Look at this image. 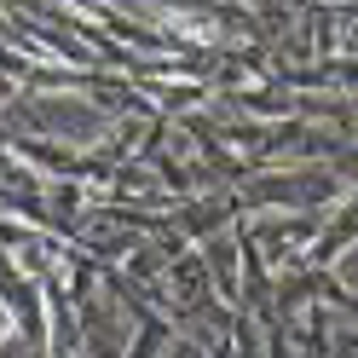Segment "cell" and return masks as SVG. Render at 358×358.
Returning <instances> with one entry per match:
<instances>
[{
	"label": "cell",
	"instance_id": "obj_1",
	"mask_svg": "<svg viewBox=\"0 0 358 358\" xmlns=\"http://www.w3.org/2000/svg\"><path fill=\"white\" fill-rule=\"evenodd\" d=\"M6 329H12V318H6V306H0V335H6Z\"/></svg>",
	"mask_w": 358,
	"mask_h": 358
}]
</instances>
